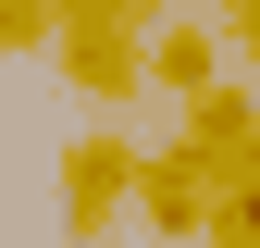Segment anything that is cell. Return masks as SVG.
<instances>
[{
  "mask_svg": "<svg viewBox=\"0 0 260 248\" xmlns=\"http://www.w3.org/2000/svg\"><path fill=\"white\" fill-rule=\"evenodd\" d=\"M50 13H174V0H50Z\"/></svg>",
  "mask_w": 260,
  "mask_h": 248,
  "instance_id": "9",
  "label": "cell"
},
{
  "mask_svg": "<svg viewBox=\"0 0 260 248\" xmlns=\"http://www.w3.org/2000/svg\"><path fill=\"white\" fill-rule=\"evenodd\" d=\"M100 248H112V236H100Z\"/></svg>",
  "mask_w": 260,
  "mask_h": 248,
  "instance_id": "10",
  "label": "cell"
},
{
  "mask_svg": "<svg viewBox=\"0 0 260 248\" xmlns=\"http://www.w3.org/2000/svg\"><path fill=\"white\" fill-rule=\"evenodd\" d=\"M124 224H149V248H199V224H211V174L186 162L174 137L137 149V199H124Z\"/></svg>",
  "mask_w": 260,
  "mask_h": 248,
  "instance_id": "4",
  "label": "cell"
},
{
  "mask_svg": "<svg viewBox=\"0 0 260 248\" xmlns=\"http://www.w3.org/2000/svg\"><path fill=\"white\" fill-rule=\"evenodd\" d=\"M124 199H137V137H124V124H75V137H62V236L100 248L124 224Z\"/></svg>",
  "mask_w": 260,
  "mask_h": 248,
  "instance_id": "2",
  "label": "cell"
},
{
  "mask_svg": "<svg viewBox=\"0 0 260 248\" xmlns=\"http://www.w3.org/2000/svg\"><path fill=\"white\" fill-rule=\"evenodd\" d=\"M199 87H223V25H199V13H161L149 25V100H199Z\"/></svg>",
  "mask_w": 260,
  "mask_h": 248,
  "instance_id": "5",
  "label": "cell"
},
{
  "mask_svg": "<svg viewBox=\"0 0 260 248\" xmlns=\"http://www.w3.org/2000/svg\"><path fill=\"white\" fill-rule=\"evenodd\" d=\"M50 0H0V62H50Z\"/></svg>",
  "mask_w": 260,
  "mask_h": 248,
  "instance_id": "7",
  "label": "cell"
},
{
  "mask_svg": "<svg viewBox=\"0 0 260 248\" xmlns=\"http://www.w3.org/2000/svg\"><path fill=\"white\" fill-rule=\"evenodd\" d=\"M211 25H223V62H248V75H260V0H223Z\"/></svg>",
  "mask_w": 260,
  "mask_h": 248,
  "instance_id": "8",
  "label": "cell"
},
{
  "mask_svg": "<svg viewBox=\"0 0 260 248\" xmlns=\"http://www.w3.org/2000/svg\"><path fill=\"white\" fill-rule=\"evenodd\" d=\"M174 149H186L211 186H248V174H260V87H236V75L199 87V100L174 112Z\"/></svg>",
  "mask_w": 260,
  "mask_h": 248,
  "instance_id": "3",
  "label": "cell"
},
{
  "mask_svg": "<svg viewBox=\"0 0 260 248\" xmlns=\"http://www.w3.org/2000/svg\"><path fill=\"white\" fill-rule=\"evenodd\" d=\"M149 25H161V13H62V25H50V62H62V87H75L87 112H124V100H149Z\"/></svg>",
  "mask_w": 260,
  "mask_h": 248,
  "instance_id": "1",
  "label": "cell"
},
{
  "mask_svg": "<svg viewBox=\"0 0 260 248\" xmlns=\"http://www.w3.org/2000/svg\"><path fill=\"white\" fill-rule=\"evenodd\" d=\"M199 248H260V174H248V186H211V224H199Z\"/></svg>",
  "mask_w": 260,
  "mask_h": 248,
  "instance_id": "6",
  "label": "cell"
}]
</instances>
